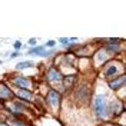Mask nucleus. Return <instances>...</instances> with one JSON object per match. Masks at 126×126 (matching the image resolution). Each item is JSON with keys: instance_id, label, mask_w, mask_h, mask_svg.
<instances>
[{"instance_id": "21", "label": "nucleus", "mask_w": 126, "mask_h": 126, "mask_svg": "<svg viewBox=\"0 0 126 126\" xmlns=\"http://www.w3.org/2000/svg\"><path fill=\"white\" fill-rule=\"evenodd\" d=\"M110 126H116V125H110Z\"/></svg>"}, {"instance_id": "3", "label": "nucleus", "mask_w": 126, "mask_h": 126, "mask_svg": "<svg viewBox=\"0 0 126 126\" xmlns=\"http://www.w3.org/2000/svg\"><path fill=\"white\" fill-rule=\"evenodd\" d=\"M47 79L50 82H57V80L62 79V75H60V72L56 70V69H50V70L47 72Z\"/></svg>"}, {"instance_id": "19", "label": "nucleus", "mask_w": 126, "mask_h": 126, "mask_svg": "<svg viewBox=\"0 0 126 126\" xmlns=\"http://www.w3.org/2000/svg\"><path fill=\"white\" fill-rule=\"evenodd\" d=\"M29 43H30V45H34V43H36V39H34V37L30 39V40H29Z\"/></svg>"}, {"instance_id": "6", "label": "nucleus", "mask_w": 126, "mask_h": 126, "mask_svg": "<svg viewBox=\"0 0 126 126\" xmlns=\"http://www.w3.org/2000/svg\"><path fill=\"white\" fill-rule=\"evenodd\" d=\"M15 83H16V85H19L22 89L30 86V80H29L27 78H16L15 79Z\"/></svg>"}, {"instance_id": "10", "label": "nucleus", "mask_w": 126, "mask_h": 126, "mask_svg": "<svg viewBox=\"0 0 126 126\" xmlns=\"http://www.w3.org/2000/svg\"><path fill=\"white\" fill-rule=\"evenodd\" d=\"M97 60H99V62L108 60V52H105V50H100V52L97 53Z\"/></svg>"}, {"instance_id": "1", "label": "nucleus", "mask_w": 126, "mask_h": 126, "mask_svg": "<svg viewBox=\"0 0 126 126\" xmlns=\"http://www.w3.org/2000/svg\"><path fill=\"white\" fill-rule=\"evenodd\" d=\"M93 110L97 118H105L108 115V108H106V97L103 94H97L93 99Z\"/></svg>"}, {"instance_id": "4", "label": "nucleus", "mask_w": 126, "mask_h": 126, "mask_svg": "<svg viewBox=\"0 0 126 126\" xmlns=\"http://www.w3.org/2000/svg\"><path fill=\"white\" fill-rule=\"evenodd\" d=\"M125 85V76H120V78H118L116 80H112L109 83V86L113 89V90H118V89H120V87Z\"/></svg>"}, {"instance_id": "9", "label": "nucleus", "mask_w": 126, "mask_h": 126, "mask_svg": "<svg viewBox=\"0 0 126 126\" xmlns=\"http://www.w3.org/2000/svg\"><path fill=\"white\" fill-rule=\"evenodd\" d=\"M33 66V62H30V60H24V62H20L17 63V69H20V70H23V69H27V67H32Z\"/></svg>"}, {"instance_id": "5", "label": "nucleus", "mask_w": 126, "mask_h": 126, "mask_svg": "<svg viewBox=\"0 0 126 126\" xmlns=\"http://www.w3.org/2000/svg\"><path fill=\"white\" fill-rule=\"evenodd\" d=\"M109 112L113 113V115H118L119 112H122V105L119 102H110V106H109Z\"/></svg>"}, {"instance_id": "8", "label": "nucleus", "mask_w": 126, "mask_h": 126, "mask_svg": "<svg viewBox=\"0 0 126 126\" xmlns=\"http://www.w3.org/2000/svg\"><path fill=\"white\" fill-rule=\"evenodd\" d=\"M17 94L20 96V97H23V99H27V100H30L32 97V93L29 90H26V89H20V90H17Z\"/></svg>"}, {"instance_id": "17", "label": "nucleus", "mask_w": 126, "mask_h": 126, "mask_svg": "<svg viewBox=\"0 0 126 126\" xmlns=\"http://www.w3.org/2000/svg\"><path fill=\"white\" fill-rule=\"evenodd\" d=\"M59 42H60V43H63V45H64V43H69L70 40H69V39H60V40H59Z\"/></svg>"}, {"instance_id": "12", "label": "nucleus", "mask_w": 126, "mask_h": 126, "mask_svg": "<svg viewBox=\"0 0 126 126\" xmlns=\"http://www.w3.org/2000/svg\"><path fill=\"white\" fill-rule=\"evenodd\" d=\"M106 47H108V50H110V52H119L120 50V46L119 45H115V43H109Z\"/></svg>"}, {"instance_id": "14", "label": "nucleus", "mask_w": 126, "mask_h": 126, "mask_svg": "<svg viewBox=\"0 0 126 126\" xmlns=\"http://www.w3.org/2000/svg\"><path fill=\"white\" fill-rule=\"evenodd\" d=\"M73 79H75L73 76H72V78H66V80H64V86L67 87L69 85H72V83H73Z\"/></svg>"}, {"instance_id": "7", "label": "nucleus", "mask_w": 126, "mask_h": 126, "mask_svg": "<svg viewBox=\"0 0 126 126\" xmlns=\"http://www.w3.org/2000/svg\"><path fill=\"white\" fill-rule=\"evenodd\" d=\"M10 96H12V92L4 85H0V97L1 99H6V97H10Z\"/></svg>"}, {"instance_id": "16", "label": "nucleus", "mask_w": 126, "mask_h": 126, "mask_svg": "<svg viewBox=\"0 0 126 126\" xmlns=\"http://www.w3.org/2000/svg\"><path fill=\"white\" fill-rule=\"evenodd\" d=\"M20 47H22V43H20V42L17 40V42L15 43V49H20Z\"/></svg>"}, {"instance_id": "2", "label": "nucleus", "mask_w": 126, "mask_h": 126, "mask_svg": "<svg viewBox=\"0 0 126 126\" xmlns=\"http://www.w3.org/2000/svg\"><path fill=\"white\" fill-rule=\"evenodd\" d=\"M47 100H49V103L52 106H57L59 102H60V94L57 93L56 90H50L49 94H47Z\"/></svg>"}, {"instance_id": "13", "label": "nucleus", "mask_w": 126, "mask_h": 126, "mask_svg": "<svg viewBox=\"0 0 126 126\" xmlns=\"http://www.w3.org/2000/svg\"><path fill=\"white\" fill-rule=\"evenodd\" d=\"M10 126H27V125H26L24 122H20V120H13Z\"/></svg>"}, {"instance_id": "18", "label": "nucleus", "mask_w": 126, "mask_h": 126, "mask_svg": "<svg viewBox=\"0 0 126 126\" xmlns=\"http://www.w3.org/2000/svg\"><path fill=\"white\" fill-rule=\"evenodd\" d=\"M17 56H19V53H17V52H13V53H12V56H10V57L13 59V57H17Z\"/></svg>"}, {"instance_id": "20", "label": "nucleus", "mask_w": 126, "mask_h": 126, "mask_svg": "<svg viewBox=\"0 0 126 126\" xmlns=\"http://www.w3.org/2000/svg\"><path fill=\"white\" fill-rule=\"evenodd\" d=\"M0 126H7V123H1V122H0Z\"/></svg>"}, {"instance_id": "22", "label": "nucleus", "mask_w": 126, "mask_h": 126, "mask_svg": "<svg viewBox=\"0 0 126 126\" xmlns=\"http://www.w3.org/2000/svg\"><path fill=\"white\" fill-rule=\"evenodd\" d=\"M0 64H1V62H0Z\"/></svg>"}, {"instance_id": "15", "label": "nucleus", "mask_w": 126, "mask_h": 126, "mask_svg": "<svg viewBox=\"0 0 126 126\" xmlns=\"http://www.w3.org/2000/svg\"><path fill=\"white\" fill-rule=\"evenodd\" d=\"M55 46V40H49L46 43V47H53Z\"/></svg>"}, {"instance_id": "11", "label": "nucleus", "mask_w": 126, "mask_h": 126, "mask_svg": "<svg viewBox=\"0 0 126 126\" xmlns=\"http://www.w3.org/2000/svg\"><path fill=\"white\" fill-rule=\"evenodd\" d=\"M116 72H118V67H116V66H109V69L105 70V76H112V75L116 73Z\"/></svg>"}]
</instances>
